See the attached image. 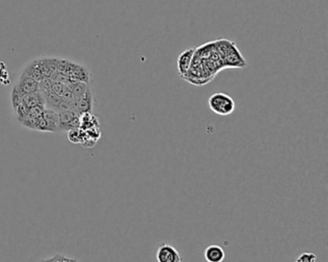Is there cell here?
I'll list each match as a JSON object with an SVG mask.
<instances>
[{"instance_id":"6da1fadb","label":"cell","mask_w":328,"mask_h":262,"mask_svg":"<svg viewBox=\"0 0 328 262\" xmlns=\"http://www.w3.org/2000/svg\"><path fill=\"white\" fill-rule=\"evenodd\" d=\"M214 46L220 58L223 69L246 67L247 63L246 59L240 52L234 42L227 39H218L214 41Z\"/></svg>"},{"instance_id":"7a4b0ae2","label":"cell","mask_w":328,"mask_h":262,"mask_svg":"<svg viewBox=\"0 0 328 262\" xmlns=\"http://www.w3.org/2000/svg\"><path fill=\"white\" fill-rule=\"evenodd\" d=\"M208 105L214 114L221 117L232 115L236 108L235 101L223 92H216L212 94L208 99Z\"/></svg>"},{"instance_id":"3957f363","label":"cell","mask_w":328,"mask_h":262,"mask_svg":"<svg viewBox=\"0 0 328 262\" xmlns=\"http://www.w3.org/2000/svg\"><path fill=\"white\" fill-rule=\"evenodd\" d=\"M59 131H71L80 126V115L73 109L58 111Z\"/></svg>"},{"instance_id":"277c9868","label":"cell","mask_w":328,"mask_h":262,"mask_svg":"<svg viewBox=\"0 0 328 262\" xmlns=\"http://www.w3.org/2000/svg\"><path fill=\"white\" fill-rule=\"evenodd\" d=\"M157 262H183L179 252L171 244L162 243L156 252Z\"/></svg>"},{"instance_id":"5b68a950","label":"cell","mask_w":328,"mask_h":262,"mask_svg":"<svg viewBox=\"0 0 328 262\" xmlns=\"http://www.w3.org/2000/svg\"><path fill=\"white\" fill-rule=\"evenodd\" d=\"M15 86L17 87L18 91L24 94L34 93L41 91L40 83L24 72H22V74L19 76L18 83Z\"/></svg>"},{"instance_id":"8992f818","label":"cell","mask_w":328,"mask_h":262,"mask_svg":"<svg viewBox=\"0 0 328 262\" xmlns=\"http://www.w3.org/2000/svg\"><path fill=\"white\" fill-rule=\"evenodd\" d=\"M195 48H188L184 50L177 58V71L180 78H184L191 67V61Z\"/></svg>"},{"instance_id":"52a82bcc","label":"cell","mask_w":328,"mask_h":262,"mask_svg":"<svg viewBox=\"0 0 328 262\" xmlns=\"http://www.w3.org/2000/svg\"><path fill=\"white\" fill-rule=\"evenodd\" d=\"M92 106H93L92 91H91L90 87H87L84 94L79 99L76 101L75 110H76V113H78L81 116V115L86 114V113H91Z\"/></svg>"},{"instance_id":"ba28073f","label":"cell","mask_w":328,"mask_h":262,"mask_svg":"<svg viewBox=\"0 0 328 262\" xmlns=\"http://www.w3.org/2000/svg\"><path fill=\"white\" fill-rule=\"evenodd\" d=\"M204 257L207 262H222L225 253L219 245H210L204 251Z\"/></svg>"},{"instance_id":"9c48e42d","label":"cell","mask_w":328,"mask_h":262,"mask_svg":"<svg viewBox=\"0 0 328 262\" xmlns=\"http://www.w3.org/2000/svg\"><path fill=\"white\" fill-rule=\"evenodd\" d=\"M39 262H78V260L62 254H55L49 258H43Z\"/></svg>"},{"instance_id":"30bf717a","label":"cell","mask_w":328,"mask_h":262,"mask_svg":"<svg viewBox=\"0 0 328 262\" xmlns=\"http://www.w3.org/2000/svg\"><path fill=\"white\" fill-rule=\"evenodd\" d=\"M317 255L314 253L305 252L298 256V258L293 262H316Z\"/></svg>"},{"instance_id":"8fae6325","label":"cell","mask_w":328,"mask_h":262,"mask_svg":"<svg viewBox=\"0 0 328 262\" xmlns=\"http://www.w3.org/2000/svg\"><path fill=\"white\" fill-rule=\"evenodd\" d=\"M5 67V65H3V67H0V84H8V82H10L9 76Z\"/></svg>"}]
</instances>
